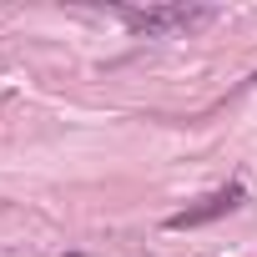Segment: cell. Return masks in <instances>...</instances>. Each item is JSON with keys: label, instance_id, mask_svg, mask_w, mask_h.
Here are the masks:
<instances>
[{"label": "cell", "instance_id": "obj_2", "mask_svg": "<svg viewBox=\"0 0 257 257\" xmlns=\"http://www.w3.org/2000/svg\"><path fill=\"white\" fill-rule=\"evenodd\" d=\"M237 202H242V187H237V182H227V187H217L212 197H202L197 207H187V212L167 217V227H172V232H187V227H202V222H217V217H227V212H232Z\"/></svg>", "mask_w": 257, "mask_h": 257}, {"label": "cell", "instance_id": "obj_1", "mask_svg": "<svg viewBox=\"0 0 257 257\" xmlns=\"http://www.w3.org/2000/svg\"><path fill=\"white\" fill-rule=\"evenodd\" d=\"M111 16L132 31V36L162 41V36H177V31H197V26H207L217 11H212V6H187V0H177V6H111Z\"/></svg>", "mask_w": 257, "mask_h": 257}, {"label": "cell", "instance_id": "obj_3", "mask_svg": "<svg viewBox=\"0 0 257 257\" xmlns=\"http://www.w3.org/2000/svg\"><path fill=\"white\" fill-rule=\"evenodd\" d=\"M252 81H257V76H252Z\"/></svg>", "mask_w": 257, "mask_h": 257}]
</instances>
